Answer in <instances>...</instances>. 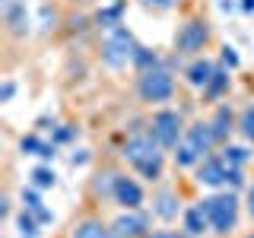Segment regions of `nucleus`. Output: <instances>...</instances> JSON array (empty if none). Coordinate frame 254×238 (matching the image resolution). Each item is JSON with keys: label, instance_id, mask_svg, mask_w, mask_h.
Instances as JSON below:
<instances>
[{"label": "nucleus", "instance_id": "1", "mask_svg": "<svg viewBox=\"0 0 254 238\" xmlns=\"http://www.w3.org/2000/svg\"><path fill=\"white\" fill-rule=\"evenodd\" d=\"M121 156H124V162L130 165V169L137 172L140 178L149 181V184L162 181V172H165V149L159 146V140L146 130V127H143V130L127 133V140H124V146H121Z\"/></svg>", "mask_w": 254, "mask_h": 238}, {"label": "nucleus", "instance_id": "2", "mask_svg": "<svg viewBox=\"0 0 254 238\" xmlns=\"http://www.w3.org/2000/svg\"><path fill=\"white\" fill-rule=\"evenodd\" d=\"M133 51H137V38L133 32L124 26H111V29H102V38H99V58L108 70H121L127 63H133Z\"/></svg>", "mask_w": 254, "mask_h": 238}, {"label": "nucleus", "instance_id": "3", "mask_svg": "<svg viewBox=\"0 0 254 238\" xmlns=\"http://www.w3.org/2000/svg\"><path fill=\"white\" fill-rule=\"evenodd\" d=\"M175 89H178V83H175L169 63H159V67L137 73V99L143 105H165V102L175 99Z\"/></svg>", "mask_w": 254, "mask_h": 238}, {"label": "nucleus", "instance_id": "4", "mask_svg": "<svg viewBox=\"0 0 254 238\" xmlns=\"http://www.w3.org/2000/svg\"><path fill=\"white\" fill-rule=\"evenodd\" d=\"M206 219H210V232L216 235H229L238 226V213H242V203L232 190H216V194L203 197L200 200Z\"/></svg>", "mask_w": 254, "mask_h": 238}, {"label": "nucleus", "instance_id": "5", "mask_svg": "<svg viewBox=\"0 0 254 238\" xmlns=\"http://www.w3.org/2000/svg\"><path fill=\"white\" fill-rule=\"evenodd\" d=\"M210 38H213L210 22L203 16H188L178 26V32H175V42H172L175 58H200L206 51V45H210Z\"/></svg>", "mask_w": 254, "mask_h": 238}, {"label": "nucleus", "instance_id": "6", "mask_svg": "<svg viewBox=\"0 0 254 238\" xmlns=\"http://www.w3.org/2000/svg\"><path fill=\"white\" fill-rule=\"evenodd\" d=\"M146 130L159 140V146H162L165 153H172V149L185 140V133H188L185 115L175 111V108H159V111H153V118L146 121Z\"/></svg>", "mask_w": 254, "mask_h": 238}, {"label": "nucleus", "instance_id": "7", "mask_svg": "<svg viewBox=\"0 0 254 238\" xmlns=\"http://www.w3.org/2000/svg\"><path fill=\"white\" fill-rule=\"evenodd\" d=\"M197 181L206 187H245V175L242 169H232V165L226 162L219 153H213V156H206L200 165H197Z\"/></svg>", "mask_w": 254, "mask_h": 238}, {"label": "nucleus", "instance_id": "8", "mask_svg": "<svg viewBox=\"0 0 254 238\" xmlns=\"http://www.w3.org/2000/svg\"><path fill=\"white\" fill-rule=\"evenodd\" d=\"M111 229L121 238H146L153 232V216L146 210H124L121 216L111 222Z\"/></svg>", "mask_w": 254, "mask_h": 238}, {"label": "nucleus", "instance_id": "9", "mask_svg": "<svg viewBox=\"0 0 254 238\" xmlns=\"http://www.w3.org/2000/svg\"><path fill=\"white\" fill-rule=\"evenodd\" d=\"M121 210H143V203H146V194H143V184L137 178H130V175H118V184H115V200Z\"/></svg>", "mask_w": 254, "mask_h": 238}, {"label": "nucleus", "instance_id": "10", "mask_svg": "<svg viewBox=\"0 0 254 238\" xmlns=\"http://www.w3.org/2000/svg\"><path fill=\"white\" fill-rule=\"evenodd\" d=\"M3 26L13 38H26L32 32V16L22 0H3Z\"/></svg>", "mask_w": 254, "mask_h": 238}, {"label": "nucleus", "instance_id": "11", "mask_svg": "<svg viewBox=\"0 0 254 238\" xmlns=\"http://www.w3.org/2000/svg\"><path fill=\"white\" fill-rule=\"evenodd\" d=\"M185 143L190 149H194L200 159H206V156H213V149L219 146V140H216V133H213V127H210V121H194L188 127V133H185Z\"/></svg>", "mask_w": 254, "mask_h": 238}, {"label": "nucleus", "instance_id": "12", "mask_svg": "<svg viewBox=\"0 0 254 238\" xmlns=\"http://www.w3.org/2000/svg\"><path fill=\"white\" fill-rule=\"evenodd\" d=\"M206 121H210L213 133H216L219 146H222V143H229V133H232V130H238V115H235V108L229 105V102H219Z\"/></svg>", "mask_w": 254, "mask_h": 238}, {"label": "nucleus", "instance_id": "13", "mask_svg": "<svg viewBox=\"0 0 254 238\" xmlns=\"http://www.w3.org/2000/svg\"><path fill=\"white\" fill-rule=\"evenodd\" d=\"M178 213H185V210H181V197H178V190H172V187H159L156 194H153V216H156V219H162V222H172V219H178Z\"/></svg>", "mask_w": 254, "mask_h": 238}, {"label": "nucleus", "instance_id": "14", "mask_svg": "<svg viewBox=\"0 0 254 238\" xmlns=\"http://www.w3.org/2000/svg\"><path fill=\"white\" fill-rule=\"evenodd\" d=\"M213 70H216V63L206 58V54H200V58H190V63L185 67V83L194 86V89H203V86L210 83Z\"/></svg>", "mask_w": 254, "mask_h": 238}, {"label": "nucleus", "instance_id": "15", "mask_svg": "<svg viewBox=\"0 0 254 238\" xmlns=\"http://www.w3.org/2000/svg\"><path fill=\"white\" fill-rule=\"evenodd\" d=\"M124 10H127V0H105V3L95 10L92 22L99 29H111V26H121L124 22Z\"/></svg>", "mask_w": 254, "mask_h": 238}, {"label": "nucleus", "instance_id": "16", "mask_svg": "<svg viewBox=\"0 0 254 238\" xmlns=\"http://www.w3.org/2000/svg\"><path fill=\"white\" fill-rule=\"evenodd\" d=\"M19 200H22V210H29L32 216H35L42 226H48V222H54V213L48 210V206L42 203V190L38 187H22V194H19Z\"/></svg>", "mask_w": 254, "mask_h": 238}, {"label": "nucleus", "instance_id": "17", "mask_svg": "<svg viewBox=\"0 0 254 238\" xmlns=\"http://www.w3.org/2000/svg\"><path fill=\"white\" fill-rule=\"evenodd\" d=\"M118 175H121V172H115V169H102V172H95V175H92L89 190H92V197H95V200H115V184H118Z\"/></svg>", "mask_w": 254, "mask_h": 238}, {"label": "nucleus", "instance_id": "18", "mask_svg": "<svg viewBox=\"0 0 254 238\" xmlns=\"http://www.w3.org/2000/svg\"><path fill=\"white\" fill-rule=\"evenodd\" d=\"M229 86H232V76H229V67H216L210 76V83L203 86V102H222V95L229 92Z\"/></svg>", "mask_w": 254, "mask_h": 238}, {"label": "nucleus", "instance_id": "19", "mask_svg": "<svg viewBox=\"0 0 254 238\" xmlns=\"http://www.w3.org/2000/svg\"><path fill=\"white\" fill-rule=\"evenodd\" d=\"M181 226H185V232H188L190 238L210 232V219H206L203 206H200V203H197V206H188V210L181 213Z\"/></svg>", "mask_w": 254, "mask_h": 238}, {"label": "nucleus", "instance_id": "20", "mask_svg": "<svg viewBox=\"0 0 254 238\" xmlns=\"http://www.w3.org/2000/svg\"><path fill=\"white\" fill-rule=\"evenodd\" d=\"M19 149H22L26 156H38V159H45V162L58 156V153H54V149H58V143H54V140L48 143V140L38 137V133H29V137H22V140H19Z\"/></svg>", "mask_w": 254, "mask_h": 238}, {"label": "nucleus", "instance_id": "21", "mask_svg": "<svg viewBox=\"0 0 254 238\" xmlns=\"http://www.w3.org/2000/svg\"><path fill=\"white\" fill-rule=\"evenodd\" d=\"M16 232H19V238H38L42 235V222L32 216L29 210H19V216H16Z\"/></svg>", "mask_w": 254, "mask_h": 238}, {"label": "nucleus", "instance_id": "22", "mask_svg": "<svg viewBox=\"0 0 254 238\" xmlns=\"http://www.w3.org/2000/svg\"><path fill=\"white\" fill-rule=\"evenodd\" d=\"M219 156L226 159L232 169H245V165H248V159H251V153L245 146H232V143H222V146H219Z\"/></svg>", "mask_w": 254, "mask_h": 238}, {"label": "nucleus", "instance_id": "23", "mask_svg": "<svg viewBox=\"0 0 254 238\" xmlns=\"http://www.w3.org/2000/svg\"><path fill=\"white\" fill-rule=\"evenodd\" d=\"M29 184L38 187V190H48L58 184V175H54V169H48V165H38V169L29 172Z\"/></svg>", "mask_w": 254, "mask_h": 238}, {"label": "nucleus", "instance_id": "24", "mask_svg": "<svg viewBox=\"0 0 254 238\" xmlns=\"http://www.w3.org/2000/svg\"><path fill=\"white\" fill-rule=\"evenodd\" d=\"M238 133L248 143H254V105H245L238 111Z\"/></svg>", "mask_w": 254, "mask_h": 238}, {"label": "nucleus", "instance_id": "25", "mask_svg": "<svg viewBox=\"0 0 254 238\" xmlns=\"http://www.w3.org/2000/svg\"><path fill=\"white\" fill-rule=\"evenodd\" d=\"M76 133H79V130H76L73 124H58V127L51 130V140L61 146V143H70V140H76Z\"/></svg>", "mask_w": 254, "mask_h": 238}, {"label": "nucleus", "instance_id": "26", "mask_svg": "<svg viewBox=\"0 0 254 238\" xmlns=\"http://www.w3.org/2000/svg\"><path fill=\"white\" fill-rule=\"evenodd\" d=\"M58 22H61L58 10H54V6H48V3H42V29L51 32V29H58Z\"/></svg>", "mask_w": 254, "mask_h": 238}, {"label": "nucleus", "instance_id": "27", "mask_svg": "<svg viewBox=\"0 0 254 238\" xmlns=\"http://www.w3.org/2000/svg\"><path fill=\"white\" fill-rule=\"evenodd\" d=\"M146 238H190L185 229H153Z\"/></svg>", "mask_w": 254, "mask_h": 238}, {"label": "nucleus", "instance_id": "28", "mask_svg": "<svg viewBox=\"0 0 254 238\" xmlns=\"http://www.w3.org/2000/svg\"><path fill=\"white\" fill-rule=\"evenodd\" d=\"M146 10H153V13H169L172 6H175V0H140Z\"/></svg>", "mask_w": 254, "mask_h": 238}, {"label": "nucleus", "instance_id": "29", "mask_svg": "<svg viewBox=\"0 0 254 238\" xmlns=\"http://www.w3.org/2000/svg\"><path fill=\"white\" fill-rule=\"evenodd\" d=\"M222 67H229V70H235L238 67V54H235V48H222Z\"/></svg>", "mask_w": 254, "mask_h": 238}, {"label": "nucleus", "instance_id": "30", "mask_svg": "<svg viewBox=\"0 0 254 238\" xmlns=\"http://www.w3.org/2000/svg\"><path fill=\"white\" fill-rule=\"evenodd\" d=\"M16 95V83L13 79H3V86H0V102H13Z\"/></svg>", "mask_w": 254, "mask_h": 238}, {"label": "nucleus", "instance_id": "31", "mask_svg": "<svg viewBox=\"0 0 254 238\" xmlns=\"http://www.w3.org/2000/svg\"><path fill=\"white\" fill-rule=\"evenodd\" d=\"M245 210H248V216L254 219V181L245 187Z\"/></svg>", "mask_w": 254, "mask_h": 238}, {"label": "nucleus", "instance_id": "32", "mask_svg": "<svg viewBox=\"0 0 254 238\" xmlns=\"http://www.w3.org/2000/svg\"><path fill=\"white\" fill-rule=\"evenodd\" d=\"M86 159H89V153H86V149H76V153L70 156V165H83Z\"/></svg>", "mask_w": 254, "mask_h": 238}, {"label": "nucleus", "instance_id": "33", "mask_svg": "<svg viewBox=\"0 0 254 238\" xmlns=\"http://www.w3.org/2000/svg\"><path fill=\"white\" fill-rule=\"evenodd\" d=\"M238 10H242V13H254V0H242V3H238Z\"/></svg>", "mask_w": 254, "mask_h": 238}, {"label": "nucleus", "instance_id": "34", "mask_svg": "<svg viewBox=\"0 0 254 238\" xmlns=\"http://www.w3.org/2000/svg\"><path fill=\"white\" fill-rule=\"evenodd\" d=\"M219 6H222V13H232V10H235V6H238V3H235V0H222V3H219Z\"/></svg>", "mask_w": 254, "mask_h": 238}, {"label": "nucleus", "instance_id": "35", "mask_svg": "<svg viewBox=\"0 0 254 238\" xmlns=\"http://www.w3.org/2000/svg\"><path fill=\"white\" fill-rule=\"evenodd\" d=\"M70 3H89V0H70Z\"/></svg>", "mask_w": 254, "mask_h": 238}, {"label": "nucleus", "instance_id": "36", "mask_svg": "<svg viewBox=\"0 0 254 238\" xmlns=\"http://www.w3.org/2000/svg\"><path fill=\"white\" fill-rule=\"evenodd\" d=\"M89 3H105V0H89Z\"/></svg>", "mask_w": 254, "mask_h": 238}, {"label": "nucleus", "instance_id": "37", "mask_svg": "<svg viewBox=\"0 0 254 238\" xmlns=\"http://www.w3.org/2000/svg\"><path fill=\"white\" fill-rule=\"evenodd\" d=\"M245 238H254V232H248V235H245Z\"/></svg>", "mask_w": 254, "mask_h": 238}]
</instances>
